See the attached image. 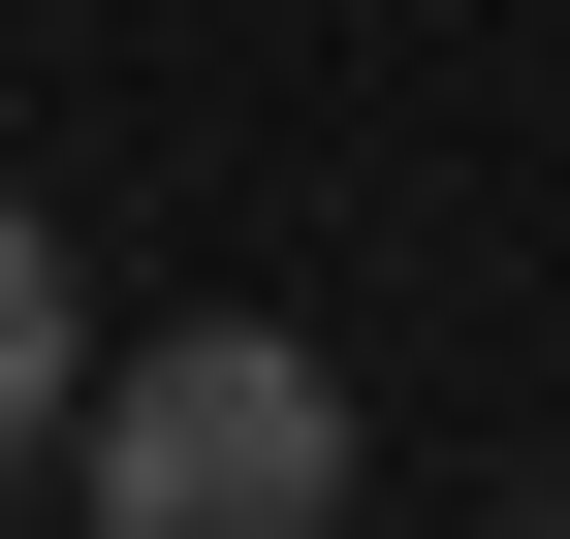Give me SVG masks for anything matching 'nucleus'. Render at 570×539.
<instances>
[{"mask_svg": "<svg viewBox=\"0 0 570 539\" xmlns=\"http://www.w3.org/2000/svg\"><path fill=\"white\" fill-rule=\"evenodd\" d=\"M63 444H96V539H317L348 508V381L285 350V317H159Z\"/></svg>", "mask_w": 570, "mask_h": 539, "instance_id": "1", "label": "nucleus"}, {"mask_svg": "<svg viewBox=\"0 0 570 539\" xmlns=\"http://www.w3.org/2000/svg\"><path fill=\"white\" fill-rule=\"evenodd\" d=\"M63 413H96V286H63V223L0 190V477H32Z\"/></svg>", "mask_w": 570, "mask_h": 539, "instance_id": "2", "label": "nucleus"}]
</instances>
